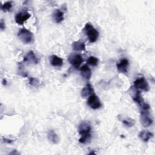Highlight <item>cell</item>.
I'll use <instances>...</instances> for the list:
<instances>
[{
    "label": "cell",
    "mask_w": 155,
    "mask_h": 155,
    "mask_svg": "<svg viewBox=\"0 0 155 155\" xmlns=\"http://www.w3.org/2000/svg\"><path fill=\"white\" fill-rule=\"evenodd\" d=\"M91 128L90 124L87 122H82L79 127V133L81 137L79 142L81 143H85L90 141L91 139Z\"/></svg>",
    "instance_id": "obj_1"
},
{
    "label": "cell",
    "mask_w": 155,
    "mask_h": 155,
    "mask_svg": "<svg viewBox=\"0 0 155 155\" xmlns=\"http://www.w3.org/2000/svg\"><path fill=\"white\" fill-rule=\"evenodd\" d=\"M85 33L88 36V40L90 42H95L99 37V31L94 28V27L89 22L87 23L84 28Z\"/></svg>",
    "instance_id": "obj_2"
},
{
    "label": "cell",
    "mask_w": 155,
    "mask_h": 155,
    "mask_svg": "<svg viewBox=\"0 0 155 155\" xmlns=\"http://www.w3.org/2000/svg\"><path fill=\"white\" fill-rule=\"evenodd\" d=\"M18 37L24 44H30L34 39L33 34L25 28H21L18 32Z\"/></svg>",
    "instance_id": "obj_3"
},
{
    "label": "cell",
    "mask_w": 155,
    "mask_h": 155,
    "mask_svg": "<svg viewBox=\"0 0 155 155\" xmlns=\"http://www.w3.org/2000/svg\"><path fill=\"white\" fill-rule=\"evenodd\" d=\"M140 119L143 127H148L150 126L153 124V119L150 115V110H141Z\"/></svg>",
    "instance_id": "obj_4"
},
{
    "label": "cell",
    "mask_w": 155,
    "mask_h": 155,
    "mask_svg": "<svg viewBox=\"0 0 155 155\" xmlns=\"http://www.w3.org/2000/svg\"><path fill=\"white\" fill-rule=\"evenodd\" d=\"M87 104L93 110L98 109L102 106V104L99 98L95 94H92L88 97Z\"/></svg>",
    "instance_id": "obj_5"
},
{
    "label": "cell",
    "mask_w": 155,
    "mask_h": 155,
    "mask_svg": "<svg viewBox=\"0 0 155 155\" xmlns=\"http://www.w3.org/2000/svg\"><path fill=\"white\" fill-rule=\"evenodd\" d=\"M134 87L136 90H140L145 91H148L150 88L148 83L144 78H140L134 81Z\"/></svg>",
    "instance_id": "obj_6"
},
{
    "label": "cell",
    "mask_w": 155,
    "mask_h": 155,
    "mask_svg": "<svg viewBox=\"0 0 155 155\" xmlns=\"http://www.w3.org/2000/svg\"><path fill=\"white\" fill-rule=\"evenodd\" d=\"M30 16L31 15L27 12H19L15 16V22L19 25H22L25 21L30 18Z\"/></svg>",
    "instance_id": "obj_7"
},
{
    "label": "cell",
    "mask_w": 155,
    "mask_h": 155,
    "mask_svg": "<svg viewBox=\"0 0 155 155\" xmlns=\"http://www.w3.org/2000/svg\"><path fill=\"white\" fill-rule=\"evenodd\" d=\"M68 62L74 68L78 69L83 62V59L80 54H74L68 58Z\"/></svg>",
    "instance_id": "obj_8"
},
{
    "label": "cell",
    "mask_w": 155,
    "mask_h": 155,
    "mask_svg": "<svg viewBox=\"0 0 155 155\" xmlns=\"http://www.w3.org/2000/svg\"><path fill=\"white\" fill-rule=\"evenodd\" d=\"M117 71L123 74H126L128 72L129 62L127 59H121L119 62L117 64Z\"/></svg>",
    "instance_id": "obj_9"
},
{
    "label": "cell",
    "mask_w": 155,
    "mask_h": 155,
    "mask_svg": "<svg viewBox=\"0 0 155 155\" xmlns=\"http://www.w3.org/2000/svg\"><path fill=\"white\" fill-rule=\"evenodd\" d=\"M23 61L33 64H36L38 63V59L33 51H30L27 53V54L24 56Z\"/></svg>",
    "instance_id": "obj_10"
},
{
    "label": "cell",
    "mask_w": 155,
    "mask_h": 155,
    "mask_svg": "<svg viewBox=\"0 0 155 155\" xmlns=\"http://www.w3.org/2000/svg\"><path fill=\"white\" fill-rule=\"evenodd\" d=\"M93 93H94V89L92 85L90 83H88V84H87L84 86V87L82 89L81 92V95L82 97L85 98L90 96V95L93 94Z\"/></svg>",
    "instance_id": "obj_11"
},
{
    "label": "cell",
    "mask_w": 155,
    "mask_h": 155,
    "mask_svg": "<svg viewBox=\"0 0 155 155\" xmlns=\"http://www.w3.org/2000/svg\"><path fill=\"white\" fill-rule=\"evenodd\" d=\"M80 71H81V74L82 78H84L85 79H90L91 76V71L89 67L87 65L85 64L82 65L80 68Z\"/></svg>",
    "instance_id": "obj_12"
},
{
    "label": "cell",
    "mask_w": 155,
    "mask_h": 155,
    "mask_svg": "<svg viewBox=\"0 0 155 155\" xmlns=\"http://www.w3.org/2000/svg\"><path fill=\"white\" fill-rule=\"evenodd\" d=\"M50 62L53 67H61L63 65L62 59L55 54H53L50 57Z\"/></svg>",
    "instance_id": "obj_13"
},
{
    "label": "cell",
    "mask_w": 155,
    "mask_h": 155,
    "mask_svg": "<svg viewBox=\"0 0 155 155\" xmlns=\"http://www.w3.org/2000/svg\"><path fill=\"white\" fill-rule=\"evenodd\" d=\"M52 18L56 23H60L64 20V13L59 9H55L52 14Z\"/></svg>",
    "instance_id": "obj_14"
},
{
    "label": "cell",
    "mask_w": 155,
    "mask_h": 155,
    "mask_svg": "<svg viewBox=\"0 0 155 155\" xmlns=\"http://www.w3.org/2000/svg\"><path fill=\"white\" fill-rule=\"evenodd\" d=\"M139 137L143 142H148L153 136V134L148 130H142L139 134Z\"/></svg>",
    "instance_id": "obj_15"
},
{
    "label": "cell",
    "mask_w": 155,
    "mask_h": 155,
    "mask_svg": "<svg viewBox=\"0 0 155 155\" xmlns=\"http://www.w3.org/2000/svg\"><path fill=\"white\" fill-rule=\"evenodd\" d=\"M47 138L51 142H52L54 144L58 143L59 140L58 135L53 130H48L47 133Z\"/></svg>",
    "instance_id": "obj_16"
},
{
    "label": "cell",
    "mask_w": 155,
    "mask_h": 155,
    "mask_svg": "<svg viewBox=\"0 0 155 155\" xmlns=\"http://www.w3.org/2000/svg\"><path fill=\"white\" fill-rule=\"evenodd\" d=\"M72 48L75 51H84L85 50V45L84 42L78 41H74L71 44Z\"/></svg>",
    "instance_id": "obj_17"
},
{
    "label": "cell",
    "mask_w": 155,
    "mask_h": 155,
    "mask_svg": "<svg viewBox=\"0 0 155 155\" xmlns=\"http://www.w3.org/2000/svg\"><path fill=\"white\" fill-rule=\"evenodd\" d=\"M122 123L126 127H131L135 124V121H134V119H133L131 118L127 117V118L122 120Z\"/></svg>",
    "instance_id": "obj_18"
},
{
    "label": "cell",
    "mask_w": 155,
    "mask_h": 155,
    "mask_svg": "<svg viewBox=\"0 0 155 155\" xmlns=\"http://www.w3.org/2000/svg\"><path fill=\"white\" fill-rule=\"evenodd\" d=\"M12 7V4L11 1H7L1 5V9L4 11V12H7V11H10V9Z\"/></svg>",
    "instance_id": "obj_19"
},
{
    "label": "cell",
    "mask_w": 155,
    "mask_h": 155,
    "mask_svg": "<svg viewBox=\"0 0 155 155\" xmlns=\"http://www.w3.org/2000/svg\"><path fill=\"white\" fill-rule=\"evenodd\" d=\"M87 62L88 64L91 65L92 66H96L98 64V59L94 56H90L87 60Z\"/></svg>",
    "instance_id": "obj_20"
},
{
    "label": "cell",
    "mask_w": 155,
    "mask_h": 155,
    "mask_svg": "<svg viewBox=\"0 0 155 155\" xmlns=\"http://www.w3.org/2000/svg\"><path fill=\"white\" fill-rule=\"evenodd\" d=\"M28 80H29V84L31 85H33V86H36V84H38V81L35 79V78H31V77H30L28 78Z\"/></svg>",
    "instance_id": "obj_21"
},
{
    "label": "cell",
    "mask_w": 155,
    "mask_h": 155,
    "mask_svg": "<svg viewBox=\"0 0 155 155\" xmlns=\"http://www.w3.org/2000/svg\"><path fill=\"white\" fill-rule=\"evenodd\" d=\"M0 28L1 29V30H4L5 28V22L4 21L3 19H1V22H0Z\"/></svg>",
    "instance_id": "obj_22"
},
{
    "label": "cell",
    "mask_w": 155,
    "mask_h": 155,
    "mask_svg": "<svg viewBox=\"0 0 155 155\" xmlns=\"http://www.w3.org/2000/svg\"><path fill=\"white\" fill-rule=\"evenodd\" d=\"M3 140H4V142H5V143H11L12 142H13V140L6 139V138H3Z\"/></svg>",
    "instance_id": "obj_23"
},
{
    "label": "cell",
    "mask_w": 155,
    "mask_h": 155,
    "mask_svg": "<svg viewBox=\"0 0 155 155\" xmlns=\"http://www.w3.org/2000/svg\"><path fill=\"white\" fill-rule=\"evenodd\" d=\"M2 84H3V85H6V84H7V81H6L5 79H3V81H2Z\"/></svg>",
    "instance_id": "obj_24"
}]
</instances>
